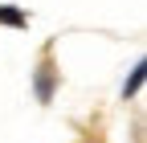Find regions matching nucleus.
<instances>
[{
	"mask_svg": "<svg viewBox=\"0 0 147 143\" xmlns=\"http://www.w3.org/2000/svg\"><path fill=\"white\" fill-rule=\"evenodd\" d=\"M0 21L4 25H25V12L21 8H0Z\"/></svg>",
	"mask_w": 147,
	"mask_h": 143,
	"instance_id": "f257e3e1",
	"label": "nucleus"
},
{
	"mask_svg": "<svg viewBox=\"0 0 147 143\" xmlns=\"http://www.w3.org/2000/svg\"><path fill=\"white\" fill-rule=\"evenodd\" d=\"M143 74H147V65H135V74H131V82H127V94H135L139 86H143Z\"/></svg>",
	"mask_w": 147,
	"mask_h": 143,
	"instance_id": "f03ea898",
	"label": "nucleus"
}]
</instances>
